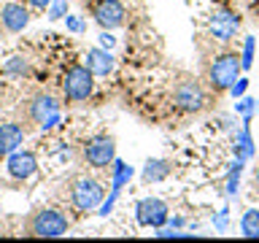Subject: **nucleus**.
<instances>
[{"label": "nucleus", "instance_id": "f257e3e1", "mask_svg": "<svg viewBox=\"0 0 259 243\" xmlns=\"http://www.w3.org/2000/svg\"><path fill=\"white\" fill-rule=\"evenodd\" d=\"M240 70H243L240 54L232 52V49H224V52L210 57L208 70H205V81L213 92H230V87L240 78Z\"/></svg>", "mask_w": 259, "mask_h": 243}, {"label": "nucleus", "instance_id": "f03ea898", "mask_svg": "<svg viewBox=\"0 0 259 243\" xmlns=\"http://www.w3.org/2000/svg\"><path fill=\"white\" fill-rule=\"evenodd\" d=\"M70 230V216L60 208H35L24 219V232L30 238H62Z\"/></svg>", "mask_w": 259, "mask_h": 243}, {"label": "nucleus", "instance_id": "7ed1b4c3", "mask_svg": "<svg viewBox=\"0 0 259 243\" xmlns=\"http://www.w3.org/2000/svg\"><path fill=\"white\" fill-rule=\"evenodd\" d=\"M65 189H68V202L76 214H89V211H95L105 197L103 181H97L95 176H87V173L73 176Z\"/></svg>", "mask_w": 259, "mask_h": 243}, {"label": "nucleus", "instance_id": "20e7f679", "mask_svg": "<svg viewBox=\"0 0 259 243\" xmlns=\"http://www.w3.org/2000/svg\"><path fill=\"white\" fill-rule=\"evenodd\" d=\"M60 119H62V111H60V100L54 95L35 92L24 103V122H27V127L52 130Z\"/></svg>", "mask_w": 259, "mask_h": 243}, {"label": "nucleus", "instance_id": "39448f33", "mask_svg": "<svg viewBox=\"0 0 259 243\" xmlns=\"http://www.w3.org/2000/svg\"><path fill=\"white\" fill-rule=\"evenodd\" d=\"M81 159L87 162V168L95 170H108L116 159V141L108 133H95L89 135L84 146H81Z\"/></svg>", "mask_w": 259, "mask_h": 243}, {"label": "nucleus", "instance_id": "423d86ee", "mask_svg": "<svg viewBox=\"0 0 259 243\" xmlns=\"http://www.w3.org/2000/svg\"><path fill=\"white\" fill-rule=\"evenodd\" d=\"M95 89V73L87 68V65H70L62 76V92L65 100L70 103H81L92 95Z\"/></svg>", "mask_w": 259, "mask_h": 243}, {"label": "nucleus", "instance_id": "0eeeda50", "mask_svg": "<svg viewBox=\"0 0 259 243\" xmlns=\"http://www.w3.org/2000/svg\"><path fill=\"white\" fill-rule=\"evenodd\" d=\"M173 103L186 113H200L208 105V92L197 78H181L173 87Z\"/></svg>", "mask_w": 259, "mask_h": 243}, {"label": "nucleus", "instance_id": "6e6552de", "mask_svg": "<svg viewBox=\"0 0 259 243\" xmlns=\"http://www.w3.org/2000/svg\"><path fill=\"white\" fill-rule=\"evenodd\" d=\"M240 30V16L230 11V8H216L213 14L208 16V32L222 44H230V40L238 35Z\"/></svg>", "mask_w": 259, "mask_h": 243}, {"label": "nucleus", "instance_id": "1a4fd4ad", "mask_svg": "<svg viewBox=\"0 0 259 243\" xmlns=\"http://www.w3.org/2000/svg\"><path fill=\"white\" fill-rule=\"evenodd\" d=\"M135 216H138V224L141 227H154V230H157V227L167 224L170 208H167V202L159 200V197H143L135 206Z\"/></svg>", "mask_w": 259, "mask_h": 243}, {"label": "nucleus", "instance_id": "9d476101", "mask_svg": "<svg viewBox=\"0 0 259 243\" xmlns=\"http://www.w3.org/2000/svg\"><path fill=\"white\" fill-rule=\"evenodd\" d=\"M8 176L14 178V181H30L32 176L38 173V157H35V151H30V149H16L8 154Z\"/></svg>", "mask_w": 259, "mask_h": 243}, {"label": "nucleus", "instance_id": "9b49d317", "mask_svg": "<svg viewBox=\"0 0 259 243\" xmlns=\"http://www.w3.org/2000/svg\"><path fill=\"white\" fill-rule=\"evenodd\" d=\"M92 16L103 30H116V27L124 24L127 11H124V6H121L119 0H95L92 3Z\"/></svg>", "mask_w": 259, "mask_h": 243}, {"label": "nucleus", "instance_id": "f8f14e48", "mask_svg": "<svg viewBox=\"0 0 259 243\" xmlns=\"http://www.w3.org/2000/svg\"><path fill=\"white\" fill-rule=\"evenodd\" d=\"M0 24L6 32H22L30 24V6L24 3H6L0 8Z\"/></svg>", "mask_w": 259, "mask_h": 243}, {"label": "nucleus", "instance_id": "ddd939ff", "mask_svg": "<svg viewBox=\"0 0 259 243\" xmlns=\"http://www.w3.org/2000/svg\"><path fill=\"white\" fill-rule=\"evenodd\" d=\"M24 138H27V130L19 122H0V157L16 151L24 143Z\"/></svg>", "mask_w": 259, "mask_h": 243}, {"label": "nucleus", "instance_id": "4468645a", "mask_svg": "<svg viewBox=\"0 0 259 243\" xmlns=\"http://www.w3.org/2000/svg\"><path fill=\"white\" fill-rule=\"evenodd\" d=\"M113 54L108 52V49H89L87 52V68L95 73V76H108V73L113 70Z\"/></svg>", "mask_w": 259, "mask_h": 243}, {"label": "nucleus", "instance_id": "2eb2a0df", "mask_svg": "<svg viewBox=\"0 0 259 243\" xmlns=\"http://www.w3.org/2000/svg\"><path fill=\"white\" fill-rule=\"evenodd\" d=\"M167 176H170V162L167 159H149V162H146L143 181L157 184V181H162V178H167Z\"/></svg>", "mask_w": 259, "mask_h": 243}, {"label": "nucleus", "instance_id": "dca6fc26", "mask_svg": "<svg viewBox=\"0 0 259 243\" xmlns=\"http://www.w3.org/2000/svg\"><path fill=\"white\" fill-rule=\"evenodd\" d=\"M240 235L243 238H259V208H248L240 219Z\"/></svg>", "mask_w": 259, "mask_h": 243}, {"label": "nucleus", "instance_id": "f3484780", "mask_svg": "<svg viewBox=\"0 0 259 243\" xmlns=\"http://www.w3.org/2000/svg\"><path fill=\"white\" fill-rule=\"evenodd\" d=\"M251 154H254V141H251V133H248V125L240 130V135H238V141H235V157L246 162Z\"/></svg>", "mask_w": 259, "mask_h": 243}, {"label": "nucleus", "instance_id": "a211bd4d", "mask_svg": "<svg viewBox=\"0 0 259 243\" xmlns=\"http://www.w3.org/2000/svg\"><path fill=\"white\" fill-rule=\"evenodd\" d=\"M111 170H113V192H119L121 186H124L130 178H133V168L124 165L121 159H113V168H111Z\"/></svg>", "mask_w": 259, "mask_h": 243}, {"label": "nucleus", "instance_id": "6ab92c4d", "mask_svg": "<svg viewBox=\"0 0 259 243\" xmlns=\"http://www.w3.org/2000/svg\"><path fill=\"white\" fill-rule=\"evenodd\" d=\"M240 173H243V159H235L232 162V170H230V176H227V194H232L238 192V181H240Z\"/></svg>", "mask_w": 259, "mask_h": 243}, {"label": "nucleus", "instance_id": "aec40b11", "mask_svg": "<svg viewBox=\"0 0 259 243\" xmlns=\"http://www.w3.org/2000/svg\"><path fill=\"white\" fill-rule=\"evenodd\" d=\"M254 46H256V40L254 38H246V44H243V54H240V62H243V70H248L251 65H254Z\"/></svg>", "mask_w": 259, "mask_h": 243}, {"label": "nucleus", "instance_id": "412c9836", "mask_svg": "<svg viewBox=\"0 0 259 243\" xmlns=\"http://www.w3.org/2000/svg\"><path fill=\"white\" fill-rule=\"evenodd\" d=\"M3 70L6 73H16V76H24V73L30 70V65H27V60H22V57H14L11 62H6Z\"/></svg>", "mask_w": 259, "mask_h": 243}, {"label": "nucleus", "instance_id": "4be33fe9", "mask_svg": "<svg viewBox=\"0 0 259 243\" xmlns=\"http://www.w3.org/2000/svg\"><path fill=\"white\" fill-rule=\"evenodd\" d=\"M65 14H68V0H54L52 11H49V19H62Z\"/></svg>", "mask_w": 259, "mask_h": 243}, {"label": "nucleus", "instance_id": "5701e85b", "mask_svg": "<svg viewBox=\"0 0 259 243\" xmlns=\"http://www.w3.org/2000/svg\"><path fill=\"white\" fill-rule=\"evenodd\" d=\"M254 108H256V100H251V97H243V100L238 103V111L243 113V119H251V113H254Z\"/></svg>", "mask_w": 259, "mask_h": 243}, {"label": "nucleus", "instance_id": "b1692460", "mask_svg": "<svg viewBox=\"0 0 259 243\" xmlns=\"http://www.w3.org/2000/svg\"><path fill=\"white\" fill-rule=\"evenodd\" d=\"M246 89H248V81H246V78H238V81L230 87V92H232V97H243V95H246Z\"/></svg>", "mask_w": 259, "mask_h": 243}, {"label": "nucleus", "instance_id": "393cba45", "mask_svg": "<svg viewBox=\"0 0 259 243\" xmlns=\"http://www.w3.org/2000/svg\"><path fill=\"white\" fill-rule=\"evenodd\" d=\"M65 24H68V30H73V32H84V22H81L78 16H65Z\"/></svg>", "mask_w": 259, "mask_h": 243}, {"label": "nucleus", "instance_id": "a878e982", "mask_svg": "<svg viewBox=\"0 0 259 243\" xmlns=\"http://www.w3.org/2000/svg\"><path fill=\"white\" fill-rule=\"evenodd\" d=\"M27 6L32 11H46V8L52 6V0H27Z\"/></svg>", "mask_w": 259, "mask_h": 243}, {"label": "nucleus", "instance_id": "bb28decb", "mask_svg": "<svg viewBox=\"0 0 259 243\" xmlns=\"http://www.w3.org/2000/svg\"><path fill=\"white\" fill-rule=\"evenodd\" d=\"M100 44H103V49H111L113 44H116V40H113V35H108V30H105L103 35H100Z\"/></svg>", "mask_w": 259, "mask_h": 243}, {"label": "nucleus", "instance_id": "cd10ccee", "mask_svg": "<svg viewBox=\"0 0 259 243\" xmlns=\"http://www.w3.org/2000/svg\"><path fill=\"white\" fill-rule=\"evenodd\" d=\"M254 186H256V192H259V168L254 170Z\"/></svg>", "mask_w": 259, "mask_h": 243}, {"label": "nucleus", "instance_id": "c85d7f7f", "mask_svg": "<svg viewBox=\"0 0 259 243\" xmlns=\"http://www.w3.org/2000/svg\"><path fill=\"white\" fill-rule=\"evenodd\" d=\"M0 235H3V232H0Z\"/></svg>", "mask_w": 259, "mask_h": 243}]
</instances>
